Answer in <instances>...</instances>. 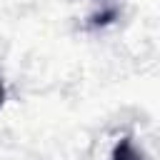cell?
Wrapping results in <instances>:
<instances>
[{"instance_id": "obj_1", "label": "cell", "mask_w": 160, "mask_h": 160, "mask_svg": "<svg viewBox=\"0 0 160 160\" xmlns=\"http://www.w3.org/2000/svg\"><path fill=\"white\" fill-rule=\"evenodd\" d=\"M110 160H150L135 142H132V138L130 135H125V138H120L118 140V145H115V150H112V158Z\"/></svg>"}, {"instance_id": "obj_2", "label": "cell", "mask_w": 160, "mask_h": 160, "mask_svg": "<svg viewBox=\"0 0 160 160\" xmlns=\"http://www.w3.org/2000/svg\"><path fill=\"white\" fill-rule=\"evenodd\" d=\"M2 100H5V88H2V82H0V108H2Z\"/></svg>"}]
</instances>
